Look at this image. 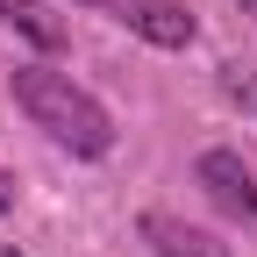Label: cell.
Wrapping results in <instances>:
<instances>
[{"label": "cell", "instance_id": "9c48e42d", "mask_svg": "<svg viewBox=\"0 0 257 257\" xmlns=\"http://www.w3.org/2000/svg\"><path fill=\"white\" fill-rule=\"evenodd\" d=\"M243 8H250V15H257V0H243Z\"/></svg>", "mask_w": 257, "mask_h": 257}, {"label": "cell", "instance_id": "ba28073f", "mask_svg": "<svg viewBox=\"0 0 257 257\" xmlns=\"http://www.w3.org/2000/svg\"><path fill=\"white\" fill-rule=\"evenodd\" d=\"M0 257H22V250H15V243H0Z\"/></svg>", "mask_w": 257, "mask_h": 257}, {"label": "cell", "instance_id": "8992f818", "mask_svg": "<svg viewBox=\"0 0 257 257\" xmlns=\"http://www.w3.org/2000/svg\"><path fill=\"white\" fill-rule=\"evenodd\" d=\"M229 93H236V100L257 114V79H243V72H229Z\"/></svg>", "mask_w": 257, "mask_h": 257}, {"label": "cell", "instance_id": "6da1fadb", "mask_svg": "<svg viewBox=\"0 0 257 257\" xmlns=\"http://www.w3.org/2000/svg\"><path fill=\"white\" fill-rule=\"evenodd\" d=\"M15 107L43 128L50 143L79 150V157H107L114 150V121L93 100L86 86H72L64 72H43V64H15Z\"/></svg>", "mask_w": 257, "mask_h": 257}, {"label": "cell", "instance_id": "3957f363", "mask_svg": "<svg viewBox=\"0 0 257 257\" xmlns=\"http://www.w3.org/2000/svg\"><path fill=\"white\" fill-rule=\"evenodd\" d=\"M193 179L207 186V200L221 214H236V221H257V179L236 150H200V165H193Z\"/></svg>", "mask_w": 257, "mask_h": 257}, {"label": "cell", "instance_id": "277c9868", "mask_svg": "<svg viewBox=\"0 0 257 257\" xmlns=\"http://www.w3.org/2000/svg\"><path fill=\"white\" fill-rule=\"evenodd\" d=\"M136 229H143V243H150L157 257H236L229 243H214L207 229H193V221H179V214H165V207H150Z\"/></svg>", "mask_w": 257, "mask_h": 257}, {"label": "cell", "instance_id": "5b68a950", "mask_svg": "<svg viewBox=\"0 0 257 257\" xmlns=\"http://www.w3.org/2000/svg\"><path fill=\"white\" fill-rule=\"evenodd\" d=\"M0 15H8V22H15L36 50H64V22L43 8V0H0Z\"/></svg>", "mask_w": 257, "mask_h": 257}, {"label": "cell", "instance_id": "7a4b0ae2", "mask_svg": "<svg viewBox=\"0 0 257 257\" xmlns=\"http://www.w3.org/2000/svg\"><path fill=\"white\" fill-rule=\"evenodd\" d=\"M86 8L128 22V29H136L143 43H157V50H186V43H193V8H186V0H86Z\"/></svg>", "mask_w": 257, "mask_h": 257}, {"label": "cell", "instance_id": "52a82bcc", "mask_svg": "<svg viewBox=\"0 0 257 257\" xmlns=\"http://www.w3.org/2000/svg\"><path fill=\"white\" fill-rule=\"evenodd\" d=\"M8 207H15V179L0 172V214H8Z\"/></svg>", "mask_w": 257, "mask_h": 257}]
</instances>
